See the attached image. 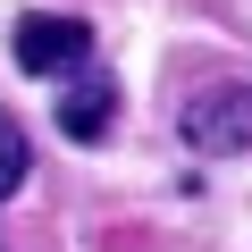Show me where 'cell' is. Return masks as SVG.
Segmentation results:
<instances>
[{
    "label": "cell",
    "mask_w": 252,
    "mask_h": 252,
    "mask_svg": "<svg viewBox=\"0 0 252 252\" xmlns=\"http://www.w3.org/2000/svg\"><path fill=\"white\" fill-rule=\"evenodd\" d=\"M109 118H118V93L93 76V84H76V93L59 101V135H67V143H101V135H109Z\"/></svg>",
    "instance_id": "3957f363"
},
{
    "label": "cell",
    "mask_w": 252,
    "mask_h": 252,
    "mask_svg": "<svg viewBox=\"0 0 252 252\" xmlns=\"http://www.w3.org/2000/svg\"><path fill=\"white\" fill-rule=\"evenodd\" d=\"M26 168H34V143H26V126L0 109V202H9L17 185H26Z\"/></svg>",
    "instance_id": "277c9868"
},
{
    "label": "cell",
    "mask_w": 252,
    "mask_h": 252,
    "mask_svg": "<svg viewBox=\"0 0 252 252\" xmlns=\"http://www.w3.org/2000/svg\"><path fill=\"white\" fill-rule=\"evenodd\" d=\"M9 51H17L26 76H67V67L93 59V26L84 17H59V9H34V17H17Z\"/></svg>",
    "instance_id": "7a4b0ae2"
},
{
    "label": "cell",
    "mask_w": 252,
    "mask_h": 252,
    "mask_svg": "<svg viewBox=\"0 0 252 252\" xmlns=\"http://www.w3.org/2000/svg\"><path fill=\"white\" fill-rule=\"evenodd\" d=\"M185 143L202 160H227V152H252V84H210L185 101Z\"/></svg>",
    "instance_id": "6da1fadb"
}]
</instances>
